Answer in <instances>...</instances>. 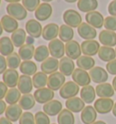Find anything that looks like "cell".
Masks as SVG:
<instances>
[{"mask_svg":"<svg viewBox=\"0 0 116 124\" xmlns=\"http://www.w3.org/2000/svg\"><path fill=\"white\" fill-rule=\"evenodd\" d=\"M7 15L17 20H24L27 16V10L20 3H11L7 6Z\"/></svg>","mask_w":116,"mask_h":124,"instance_id":"6da1fadb","label":"cell"},{"mask_svg":"<svg viewBox=\"0 0 116 124\" xmlns=\"http://www.w3.org/2000/svg\"><path fill=\"white\" fill-rule=\"evenodd\" d=\"M63 20L69 26L72 28L78 27L82 24V16L79 14L77 11L74 9H67L63 14Z\"/></svg>","mask_w":116,"mask_h":124,"instance_id":"7a4b0ae2","label":"cell"},{"mask_svg":"<svg viewBox=\"0 0 116 124\" xmlns=\"http://www.w3.org/2000/svg\"><path fill=\"white\" fill-rule=\"evenodd\" d=\"M80 92V88L77 83L74 81H69L63 85L61 89L59 90V94L63 99L68 100L73 97H76V95Z\"/></svg>","mask_w":116,"mask_h":124,"instance_id":"3957f363","label":"cell"},{"mask_svg":"<svg viewBox=\"0 0 116 124\" xmlns=\"http://www.w3.org/2000/svg\"><path fill=\"white\" fill-rule=\"evenodd\" d=\"M48 49L52 57L56 59H62L65 54V45H64V42L57 38L49 42Z\"/></svg>","mask_w":116,"mask_h":124,"instance_id":"277c9868","label":"cell"},{"mask_svg":"<svg viewBox=\"0 0 116 124\" xmlns=\"http://www.w3.org/2000/svg\"><path fill=\"white\" fill-rule=\"evenodd\" d=\"M34 97L35 99V101L37 103L45 104L54 100L55 93L49 88H41V89H36V91L34 93Z\"/></svg>","mask_w":116,"mask_h":124,"instance_id":"5b68a950","label":"cell"},{"mask_svg":"<svg viewBox=\"0 0 116 124\" xmlns=\"http://www.w3.org/2000/svg\"><path fill=\"white\" fill-rule=\"evenodd\" d=\"M65 83V76L60 72H55L48 76L47 87L52 91H58Z\"/></svg>","mask_w":116,"mask_h":124,"instance_id":"8992f818","label":"cell"},{"mask_svg":"<svg viewBox=\"0 0 116 124\" xmlns=\"http://www.w3.org/2000/svg\"><path fill=\"white\" fill-rule=\"evenodd\" d=\"M114 102L111 98H100L94 102V109L100 114H107L113 109Z\"/></svg>","mask_w":116,"mask_h":124,"instance_id":"52a82bcc","label":"cell"},{"mask_svg":"<svg viewBox=\"0 0 116 124\" xmlns=\"http://www.w3.org/2000/svg\"><path fill=\"white\" fill-rule=\"evenodd\" d=\"M25 31L29 36L34 38H39L43 33V27L40 22L36 19H29L25 23Z\"/></svg>","mask_w":116,"mask_h":124,"instance_id":"ba28073f","label":"cell"},{"mask_svg":"<svg viewBox=\"0 0 116 124\" xmlns=\"http://www.w3.org/2000/svg\"><path fill=\"white\" fill-rule=\"evenodd\" d=\"M72 78L73 81L75 83H77L79 86H87V85H90V83H91L90 74L86 71L80 69V68H77L74 71L72 74Z\"/></svg>","mask_w":116,"mask_h":124,"instance_id":"9c48e42d","label":"cell"},{"mask_svg":"<svg viewBox=\"0 0 116 124\" xmlns=\"http://www.w3.org/2000/svg\"><path fill=\"white\" fill-rule=\"evenodd\" d=\"M89 74H90L91 80L97 84H101V83L107 82L108 77H109L108 72L102 67H100V66H94L92 69L90 70Z\"/></svg>","mask_w":116,"mask_h":124,"instance_id":"30bf717a","label":"cell"},{"mask_svg":"<svg viewBox=\"0 0 116 124\" xmlns=\"http://www.w3.org/2000/svg\"><path fill=\"white\" fill-rule=\"evenodd\" d=\"M100 48V44L95 40H85L81 44V49L83 55L93 56L98 54Z\"/></svg>","mask_w":116,"mask_h":124,"instance_id":"8fae6325","label":"cell"},{"mask_svg":"<svg viewBox=\"0 0 116 124\" xmlns=\"http://www.w3.org/2000/svg\"><path fill=\"white\" fill-rule=\"evenodd\" d=\"M77 33L84 40H94L97 36V32L94 27L90 25L87 23H82L77 27Z\"/></svg>","mask_w":116,"mask_h":124,"instance_id":"7c38bea8","label":"cell"},{"mask_svg":"<svg viewBox=\"0 0 116 124\" xmlns=\"http://www.w3.org/2000/svg\"><path fill=\"white\" fill-rule=\"evenodd\" d=\"M53 14V7L50 4L43 3L37 7V9L34 11V16L38 21H46L51 17Z\"/></svg>","mask_w":116,"mask_h":124,"instance_id":"4fadbf2b","label":"cell"},{"mask_svg":"<svg viewBox=\"0 0 116 124\" xmlns=\"http://www.w3.org/2000/svg\"><path fill=\"white\" fill-rule=\"evenodd\" d=\"M86 23L94 28H102L104 24V17L98 11H92L85 15Z\"/></svg>","mask_w":116,"mask_h":124,"instance_id":"5bb4252c","label":"cell"},{"mask_svg":"<svg viewBox=\"0 0 116 124\" xmlns=\"http://www.w3.org/2000/svg\"><path fill=\"white\" fill-rule=\"evenodd\" d=\"M82 49L77 41L72 40L65 44V54L72 60H77L81 56Z\"/></svg>","mask_w":116,"mask_h":124,"instance_id":"9a60e30c","label":"cell"},{"mask_svg":"<svg viewBox=\"0 0 116 124\" xmlns=\"http://www.w3.org/2000/svg\"><path fill=\"white\" fill-rule=\"evenodd\" d=\"M59 30H60V26H58L57 24H55V23L47 24L43 28L42 36L46 41L55 40L59 35Z\"/></svg>","mask_w":116,"mask_h":124,"instance_id":"2e32d148","label":"cell"},{"mask_svg":"<svg viewBox=\"0 0 116 124\" xmlns=\"http://www.w3.org/2000/svg\"><path fill=\"white\" fill-rule=\"evenodd\" d=\"M18 72L15 69H7L3 73V82L9 88H16L19 81Z\"/></svg>","mask_w":116,"mask_h":124,"instance_id":"e0dca14e","label":"cell"},{"mask_svg":"<svg viewBox=\"0 0 116 124\" xmlns=\"http://www.w3.org/2000/svg\"><path fill=\"white\" fill-rule=\"evenodd\" d=\"M43 110L48 116H56L63 110V104L58 100H53L47 103L44 104Z\"/></svg>","mask_w":116,"mask_h":124,"instance_id":"ac0fdd59","label":"cell"},{"mask_svg":"<svg viewBox=\"0 0 116 124\" xmlns=\"http://www.w3.org/2000/svg\"><path fill=\"white\" fill-rule=\"evenodd\" d=\"M97 118V111L94 107L88 105L81 111V121L83 124H92Z\"/></svg>","mask_w":116,"mask_h":124,"instance_id":"d6986e66","label":"cell"},{"mask_svg":"<svg viewBox=\"0 0 116 124\" xmlns=\"http://www.w3.org/2000/svg\"><path fill=\"white\" fill-rule=\"evenodd\" d=\"M58 69H59V61L58 59L54 57H48L41 63V72H44L45 74H52L57 72Z\"/></svg>","mask_w":116,"mask_h":124,"instance_id":"ffe728a7","label":"cell"},{"mask_svg":"<svg viewBox=\"0 0 116 124\" xmlns=\"http://www.w3.org/2000/svg\"><path fill=\"white\" fill-rule=\"evenodd\" d=\"M59 70L65 76H71L75 71V62L69 57H63L59 61Z\"/></svg>","mask_w":116,"mask_h":124,"instance_id":"44dd1931","label":"cell"},{"mask_svg":"<svg viewBox=\"0 0 116 124\" xmlns=\"http://www.w3.org/2000/svg\"><path fill=\"white\" fill-rule=\"evenodd\" d=\"M99 41L104 46L113 47L116 45V34L113 31L102 30L99 34Z\"/></svg>","mask_w":116,"mask_h":124,"instance_id":"7402d4cb","label":"cell"},{"mask_svg":"<svg viewBox=\"0 0 116 124\" xmlns=\"http://www.w3.org/2000/svg\"><path fill=\"white\" fill-rule=\"evenodd\" d=\"M33 87H34V84H33V81L30 76L22 74L19 77V81L17 83V89L20 91L21 93L23 94L30 93L33 90Z\"/></svg>","mask_w":116,"mask_h":124,"instance_id":"603a6c76","label":"cell"},{"mask_svg":"<svg viewBox=\"0 0 116 124\" xmlns=\"http://www.w3.org/2000/svg\"><path fill=\"white\" fill-rule=\"evenodd\" d=\"M1 24L3 26V29L7 33L13 34L15 31L18 29V22L17 19L13 18L9 15H5L1 18Z\"/></svg>","mask_w":116,"mask_h":124,"instance_id":"cb8c5ba5","label":"cell"},{"mask_svg":"<svg viewBox=\"0 0 116 124\" xmlns=\"http://www.w3.org/2000/svg\"><path fill=\"white\" fill-rule=\"evenodd\" d=\"M22 108L20 107L19 104H12L7 106V110H6V117L11 121L12 122H16V121L20 120L21 116H22Z\"/></svg>","mask_w":116,"mask_h":124,"instance_id":"d4e9b609","label":"cell"},{"mask_svg":"<svg viewBox=\"0 0 116 124\" xmlns=\"http://www.w3.org/2000/svg\"><path fill=\"white\" fill-rule=\"evenodd\" d=\"M84 104H85V102L79 97H73V98L66 100V101H65L66 109H68L72 112H75V113L82 111L85 107Z\"/></svg>","mask_w":116,"mask_h":124,"instance_id":"484cf974","label":"cell"},{"mask_svg":"<svg viewBox=\"0 0 116 124\" xmlns=\"http://www.w3.org/2000/svg\"><path fill=\"white\" fill-rule=\"evenodd\" d=\"M15 45L10 37L3 36L0 38V54L3 56H8L14 53Z\"/></svg>","mask_w":116,"mask_h":124,"instance_id":"4316f807","label":"cell"},{"mask_svg":"<svg viewBox=\"0 0 116 124\" xmlns=\"http://www.w3.org/2000/svg\"><path fill=\"white\" fill-rule=\"evenodd\" d=\"M96 94L100 98H111L114 95V89L111 83H103L98 84L95 88Z\"/></svg>","mask_w":116,"mask_h":124,"instance_id":"83f0119b","label":"cell"},{"mask_svg":"<svg viewBox=\"0 0 116 124\" xmlns=\"http://www.w3.org/2000/svg\"><path fill=\"white\" fill-rule=\"evenodd\" d=\"M98 56L99 58L103 61V62H109L111 61L114 60L116 57V52L113 47L110 46H102L100 48L99 52H98Z\"/></svg>","mask_w":116,"mask_h":124,"instance_id":"f1b7e54d","label":"cell"},{"mask_svg":"<svg viewBox=\"0 0 116 124\" xmlns=\"http://www.w3.org/2000/svg\"><path fill=\"white\" fill-rule=\"evenodd\" d=\"M11 40L14 44L15 47L20 48L21 46L25 45L26 41V31H25L22 28H18L17 31H15L11 35Z\"/></svg>","mask_w":116,"mask_h":124,"instance_id":"f546056e","label":"cell"},{"mask_svg":"<svg viewBox=\"0 0 116 124\" xmlns=\"http://www.w3.org/2000/svg\"><path fill=\"white\" fill-rule=\"evenodd\" d=\"M80 95H81V99L85 103H92L95 99V88H93L92 85L83 87L80 91Z\"/></svg>","mask_w":116,"mask_h":124,"instance_id":"4dcf8cb0","label":"cell"},{"mask_svg":"<svg viewBox=\"0 0 116 124\" xmlns=\"http://www.w3.org/2000/svg\"><path fill=\"white\" fill-rule=\"evenodd\" d=\"M77 7L81 12L89 13L92 11H95L98 7L97 0H79L77 2Z\"/></svg>","mask_w":116,"mask_h":124,"instance_id":"1f68e13d","label":"cell"},{"mask_svg":"<svg viewBox=\"0 0 116 124\" xmlns=\"http://www.w3.org/2000/svg\"><path fill=\"white\" fill-rule=\"evenodd\" d=\"M76 64L80 69H83L84 71L92 69L95 64V61L94 59L91 57V56H87V55H81L77 60H76Z\"/></svg>","mask_w":116,"mask_h":124,"instance_id":"d6a6232c","label":"cell"},{"mask_svg":"<svg viewBox=\"0 0 116 124\" xmlns=\"http://www.w3.org/2000/svg\"><path fill=\"white\" fill-rule=\"evenodd\" d=\"M20 72L25 75H34L37 72V65L33 61H23L20 64Z\"/></svg>","mask_w":116,"mask_h":124,"instance_id":"836d02e7","label":"cell"},{"mask_svg":"<svg viewBox=\"0 0 116 124\" xmlns=\"http://www.w3.org/2000/svg\"><path fill=\"white\" fill-rule=\"evenodd\" d=\"M35 48L33 45H27L25 44L23 46H21L18 50V54L20 58L24 61H30L34 57Z\"/></svg>","mask_w":116,"mask_h":124,"instance_id":"e575fe53","label":"cell"},{"mask_svg":"<svg viewBox=\"0 0 116 124\" xmlns=\"http://www.w3.org/2000/svg\"><path fill=\"white\" fill-rule=\"evenodd\" d=\"M75 35L74 29L71 26H69L67 24H62L60 25V30H59V38L63 42H70L73 40Z\"/></svg>","mask_w":116,"mask_h":124,"instance_id":"d590c367","label":"cell"},{"mask_svg":"<svg viewBox=\"0 0 116 124\" xmlns=\"http://www.w3.org/2000/svg\"><path fill=\"white\" fill-rule=\"evenodd\" d=\"M32 81H33L34 88L41 89V88H44L45 85H47L48 76L43 72H37L34 75H33Z\"/></svg>","mask_w":116,"mask_h":124,"instance_id":"8d00e7d4","label":"cell"},{"mask_svg":"<svg viewBox=\"0 0 116 124\" xmlns=\"http://www.w3.org/2000/svg\"><path fill=\"white\" fill-rule=\"evenodd\" d=\"M57 121L58 124H75V119L71 110L65 109L58 114Z\"/></svg>","mask_w":116,"mask_h":124,"instance_id":"74e56055","label":"cell"},{"mask_svg":"<svg viewBox=\"0 0 116 124\" xmlns=\"http://www.w3.org/2000/svg\"><path fill=\"white\" fill-rule=\"evenodd\" d=\"M18 104L24 110H29L32 108H34V104H35V99H34V95H32L31 93L23 94L21 96V99Z\"/></svg>","mask_w":116,"mask_h":124,"instance_id":"f35d334b","label":"cell"},{"mask_svg":"<svg viewBox=\"0 0 116 124\" xmlns=\"http://www.w3.org/2000/svg\"><path fill=\"white\" fill-rule=\"evenodd\" d=\"M49 54H50V52H49L48 46H46V45H39L35 48L34 58L36 62H43L49 57Z\"/></svg>","mask_w":116,"mask_h":124,"instance_id":"ab89813d","label":"cell"},{"mask_svg":"<svg viewBox=\"0 0 116 124\" xmlns=\"http://www.w3.org/2000/svg\"><path fill=\"white\" fill-rule=\"evenodd\" d=\"M21 99V92L17 88H10L7 92V95H6V102L12 105V104H17L19 102Z\"/></svg>","mask_w":116,"mask_h":124,"instance_id":"60d3db41","label":"cell"},{"mask_svg":"<svg viewBox=\"0 0 116 124\" xmlns=\"http://www.w3.org/2000/svg\"><path fill=\"white\" fill-rule=\"evenodd\" d=\"M21 60H22V59L20 58L18 53L14 52L13 54H11L10 55H8L7 57V66L9 67V69L17 70L18 67H20Z\"/></svg>","mask_w":116,"mask_h":124,"instance_id":"b9f144b4","label":"cell"},{"mask_svg":"<svg viewBox=\"0 0 116 124\" xmlns=\"http://www.w3.org/2000/svg\"><path fill=\"white\" fill-rule=\"evenodd\" d=\"M25 8L29 12H34L40 6V0H22Z\"/></svg>","mask_w":116,"mask_h":124,"instance_id":"7bdbcfd3","label":"cell"},{"mask_svg":"<svg viewBox=\"0 0 116 124\" xmlns=\"http://www.w3.org/2000/svg\"><path fill=\"white\" fill-rule=\"evenodd\" d=\"M34 121L35 124H51L50 118L44 111H37L34 115Z\"/></svg>","mask_w":116,"mask_h":124,"instance_id":"ee69618b","label":"cell"},{"mask_svg":"<svg viewBox=\"0 0 116 124\" xmlns=\"http://www.w3.org/2000/svg\"><path fill=\"white\" fill-rule=\"evenodd\" d=\"M103 26L105 27L106 30L109 31H116V16H110L104 18V24Z\"/></svg>","mask_w":116,"mask_h":124,"instance_id":"f6af8a7d","label":"cell"},{"mask_svg":"<svg viewBox=\"0 0 116 124\" xmlns=\"http://www.w3.org/2000/svg\"><path fill=\"white\" fill-rule=\"evenodd\" d=\"M19 124H35L34 116L33 115V113H31L29 111L23 112L19 120Z\"/></svg>","mask_w":116,"mask_h":124,"instance_id":"bcb514c9","label":"cell"},{"mask_svg":"<svg viewBox=\"0 0 116 124\" xmlns=\"http://www.w3.org/2000/svg\"><path fill=\"white\" fill-rule=\"evenodd\" d=\"M106 70L109 72L110 74L116 76V59L111 61V62H107L106 64Z\"/></svg>","mask_w":116,"mask_h":124,"instance_id":"7dc6e473","label":"cell"},{"mask_svg":"<svg viewBox=\"0 0 116 124\" xmlns=\"http://www.w3.org/2000/svg\"><path fill=\"white\" fill-rule=\"evenodd\" d=\"M7 70V62L5 56L0 54V74H3Z\"/></svg>","mask_w":116,"mask_h":124,"instance_id":"c3c4849f","label":"cell"},{"mask_svg":"<svg viewBox=\"0 0 116 124\" xmlns=\"http://www.w3.org/2000/svg\"><path fill=\"white\" fill-rule=\"evenodd\" d=\"M7 92V84L4 83V82H0V100H3L4 98H6Z\"/></svg>","mask_w":116,"mask_h":124,"instance_id":"681fc988","label":"cell"},{"mask_svg":"<svg viewBox=\"0 0 116 124\" xmlns=\"http://www.w3.org/2000/svg\"><path fill=\"white\" fill-rule=\"evenodd\" d=\"M108 12L111 16H116V0H113L108 6Z\"/></svg>","mask_w":116,"mask_h":124,"instance_id":"f907efd6","label":"cell"},{"mask_svg":"<svg viewBox=\"0 0 116 124\" xmlns=\"http://www.w3.org/2000/svg\"><path fill=\"white\" fill-rule=\"evenodd\" d=\"M7 108V103L3 100H0V115H2L3 113L6 112Z\"/></svg>","mask_w":116,"mask_h":124,"instance_id":"816d5d0a","label":"cell"},{"mask_svg":"<svg viewBox=\"0 0 116 124\" xmlns=\"http://www.w3.org/2000/svg\"><path fill=\"white\" fill-rule=\"evenodd\" d=\"M0 124H13V122L9 121L7 117H2L0 118Z\"/></svg>","mask_w":116,"mask_h":124,"instance_id":"f5cc1de1","label":"cell"},{"mask_svg":"<svg viewBox=\"0 0 116 124\" xmlns=\"http://www.w3.org/2000/svg\"><path fill=\"white\" fill-rule=\"evenodd\" d=\"M26 44L27 45H33L34 42V37H32V36H28V37H26Z\"/></svg>","mask_w":116,"mask_h":124,"instance_id":"db71d44e","label":"cell"},{"mask_svg":"<svg viewBox=\"0 0 116 124\" xmlns=\"http://www.w3.org/2000/svg\"><path fill=\"white\" fill-rule=\"evenodd\" d=\"M5 1L11 4V3H19V1H21V0H5Z\"/></svg>","mask_w":116,"mask_h":124,"instance_id":"11a10c76","label":"cell"},{"mask_svg":"<svg viewBox=\"0 0 116 124\" xmlns=\"http://www.w3.org/2000/svg\"><path fill=\"white\" fill-rule=\"evenodd\" d=\"M113 89H114V91L116 92V76L113 80Z\"/></svg>","mask_w":116,"mask_h":124,"instance_id":"9f6ffc18","label":"cell"},{"mask_svg":"<svg viewBox=\"0 0 116 124\" xmlns=\"http://www.w3.org/2000/svg\"><path fill=\"white\" fill-rule=\"evenodd\" d=\"M113 114L114 115V117H116V102L114 103V106H113Z\"/></svg>","mask_w":116,"mask_h":124,"instance_id":"6f0895ef","label":"cell"},{"mask_svg":"<svg viewBox=\"0 0 116 124\" xmlns=\"http://www.w3.org/2000/svg\"><path fill=\"white\" fill-rule=\"evenodd\" d=\"M92 124H106V122H104V121H97L95 122H93Z\"/></svg>","mask_w":116,"mask_h":124,"instance_id":"680465c9","label":"cell"},{"mask_svg":"<svg viewBox=\"0 0 116 124\" xmlns=\"http://www.w3.org/2000/svg\"><path fill=\"white\" fill-rule=\"evenodd\" d=\"M65 1L67 3H75V2H78L79 0H65Z\"/></svg>","mask_w":116,"mask_h":124,"instance_id":"91938a15","label":"cell"},{"mask_svg":"<svg viewBox=\"0 0 116 124\" xmlns=\"http://www.w3.org/2000/svg\"><path fill=\"white\" fill-rule=\"evenodd\" d=\"M3 31L4 29H3V26H2V24H1V20H0V35L3 34Z\"/></svg>","mask_w":116,"mask_h":124,"instance_id":"94428289","label":"cell"},{"mask_svg":"<svg viewBox=\"0 0 116 124\" xmlns=\"http://www.w3.org/2000/svg\"><path fill=\"white\" fill-rule=\"evenodd\" d=\"M44 3H48V2H51V1H53V0H42Z\"/></svg>","mask_w":116,"mask_h":124,"instance_id":"6125c7cd","label":"cell"},{"mask_svg":"<svg viewBox=\"0 0 116 124\" xmlns=\"http://www.w3.org/2000/svg\"><path fill=\"white\" fill-rule=\"evenodd\" d=\"M0 5H1V0H0Z\"/></svg>","mask_w":116,"mask_h":124,"instance_id":"be15d7a7","label":"cell"},{"mask_svg":"<svg viewBox=\"0 0 116 124\" xmlns=\"http://www.w3.org/2000/svg\"><path fill=\"white\" fill-rule=\"evenodd\" d=\"M52 124H56V123H52Z\"/></svg>","mask_w":116,"mask_h":124,"instance_id":"e7e4bbea","label":"cell"},{"mask_svg":"<svg viewBox=\"0 0 116 124\" xmlns=\"http://www.w3.org/2000/svg\"><path fill=\"white\" fill-rule=\"evenodd\" d=\"M115 52H116V48H115Z\"/></svg>","mask_w":116,"mask_h":124,"instance_id":"03108f58","label":"cell"}]
</instances>
